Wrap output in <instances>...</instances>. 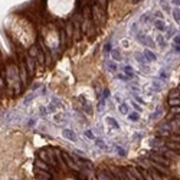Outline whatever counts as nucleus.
<instances>
[{"mask_svg":"<svg viewBox=\"0 0 180 180\" xmlns=\"http://www.w3.org/2000/svg\"><path fill=\"white\" fill-rule=\"evenodd\" d=\"M115 151H117V154L121 156V157H124V156L127 154V151H125V150H124L121 146H115Z\"/></svg>","mask_w":180,"mask_h":180,"instance_id":"nucleus-21","label":"nucleus"},{"mask_svg":"<svg viewBox=\"0 0 180 180\" xmlns=\"http://www.w3.org/2000/svg\"><path fill=\"white\" fill-rule=\"evenodd\" d=\"M98 179L99 180H113V176H111V173H108L107 170H99Z\"/></svg>","mask_w":180,"mask_h":180,"instance_id":"nucleus-9","label":"nucleus"},{"mask_svg":"<svg viewBox=\"0 0 180 180\" xmlns=\"http://www.w3.org/2000/svg\"><path fill=\"white\" fill-rule=\"evenodd\" d=\"M105 120H107V123L110 124L113 128H115V130H120V124H118V121L115 120L114 117H107Z\"/></svg>","mask_w":180,"mask_h":180,"instance_id":"nucleus-10","label":"nucleus"},{"mask_svg":"<svg viewBox=\"0 0 180 180\" xmlns=\"http://www.w3.org/2000/svg\"><path fill=\"white\" fill-rule=\"evenodd\" d=\"M172 4H173V6H176V7H179V6H180V0H172Z\"/></svg>","mask_w":180,"mask_h":180,"instance_id":"nucleus-27","label":"nucleus"},{"mask_svg":"<svg viewBox=\"0 0 180 180\" xmlns=\"http://www.w3.org/2000/svg\"><path fill=\"white\" fill-rule=\"evenodd\" d=\"M131 104H133V107H134L136 110H139V111H141V108H140V107H139V104H137L136 101H131Z\"/></svg>","mask_w":180,"mask_h":180,"instance_id":"nucleus-26","label":"nucleus"},{"mask_svg":"<svg viewBox=\"0 0 180 180\" xmlns=\"http://www.w3.org/2000/svg\"><path fill=\"white\" fill-rule=\"evenodd\" d=\"M94 141H95V144H97V146H98L101 150H105V151H108V150H110V148H108V146L104 143V140H101L99 137H95V140H94Z\"/></svg>","mask_w":180,"mask_h":180,"instance_id":"nucleus-11","label":"nucleus"},{"mask_svg":"<svg viewBox=\"0 0 180 180\" xmlns=\"http://www.w3.org/2000/svg\"><path fill=\"white\" fill-rule=\"evenodd\" d=\"M140 137H141V134H134V140H140Z\"/></svg>","mask_w":180,"mask_h":180,"instance_id":"nucleus-28","label":"nucleus"},{"mask_svg":"<svg viewBox=\"0 0 180 180\" xmlns=\"http://www.w3.org/2000/svg\"><path fill=\"white\" fill-rule=\"evenodd\" d=\"M164 146L169 148V150H173L174 153H180V143L177 141H173V140H169L164 143Z\"/></svg>","mask_w":180,"mask_h":180,"instance_id":"nucleus-5","label":"nucleus"},{"mask_svg":"<svg viewBox=\"0 0 180 180\" xmlns=\"http://www.w3.org/2000/svg\"><path fill=\"white\" fill-rule=\"evenodd\" d=\"M143 55H144V58H146L147 62H156V61H157V55L150 49H146L144 52H143Z\"/></svg>","mask_w":180,"mask_h":180,"instance_id":"nucleus-8","label":"nucleus"},{"mask_svg":"<svg viewBox=\"0 0 180 180\" xmlns=\"http://www.w3.org/2000/svg\"><path fill=\"white\" fill-rule=\"evenodd\" d=\"M85 136H87V137H88V139L90 140H92V141H94V140H95V136H94V134H92V131H85Z\"/></svg>","mask_w":180,"mask_h":180,"instance_id":"nucleus-25","label":"nucleus"},{"mask_svg":"<svg viewBox=\"0 0 180 180\" xmlns=\"http://www.w3.org/2000/svg\"><path fill=\"white\" fill-rule=\"evenodd\" d=\"M148 146L153 148V150H156V148H160L164 146V141L161 139H157V137H154V139H151L150 141H148Z\"/></svg>","mask_w":180,"mask_h":180,"instance_id":"nucleus-7","label":"nucleus"},{"mask_svg":"<svg viewBox=\"0 0 180 180\" xmlns=\"http://www.w3.org/2000/svg\"><path fill=\"white\" fill-rule=\"evenodd\" d=\"M95 3H97V4H99L101 7L107 9V4H108V0H95Z\"/></svg>","mask_w":180,"mask_h":180,"instance_id":"nucleus-23","label":"nucleus"},{"mask_svg":"<svg viewBox=\"0 0 180 180\" xmlns=\"http://www.w3.org/2000/svg\"><path fill=\"white\" fill-rule=\"evenodd\" d=\"M91 15H92V22L95 23L97 26H102L105 25V9L101 7L99 4L97 3H94L92 4V12H91Z\"/></svg>","mask_w":180,"mask_h":180,"instance_id":"nucleus-1","label":"nucleus"},{"mask_svg":"<svg viewBox=\"0 0 180 180\" xmlns=\"http://www.w3.org/2000/svg\"><path fill=\"white\" fill-rule=\"evenodd\" d=\"M23 59H25V64H26V68H27V74H29V78H32L35 75V58H32L30 55H27L25 52L23 55Z\"/></svg>","mask_w":180,"mask_h":180,"instance_id":"nucleus-3","label":"nucleus"},{"mask_svg":"<svg viewBox=\"0 0 180 180\" xmlns=\"http://www.w3.org/2000/svg\"><path fill=\"white\" fill-rule=\"evenodd\" d=\"M156 45H160V48H164L166 46V38H163L161 35H159L157 39H156Z\"/></svg>","mask_w":180,"mask_h":180,"instance_id":"nucleus-18","label":"nucleus"},{"mask_svg":"<svg viewBox=\"0 0 180 180\" xmlns=\"http://www.w3.org/2000/svg\"><path fill=\"white\" fill-rule=\"evenodd\" d=\"M111 56H113V59H114V61H118V62L123 59V56H121V52H120V49H118V48H115V49L111 50Z\"/></svg>","mask_w":180,"mask_h":180,"instance_id":"nucleus-12","label":"nucleus"},{"mask_svg":"<svg viewBox=\"0 0 180 180\" xmlns=\"http://www.w3.org/2000/svg\"><path fill=\"white\" fill-rule=\"evenodd\" d=\"M118 110H120V113H123L124 115L128 114V105L124 102V101H120V105H118Z\"/></svg>","mask_w":180,"mask_h":180,"instance_id":"nucleus-15","label":"nucleus"},{"mask_svg":"<svg viewBox=\"0 0 180 180\" xmlns=\"http://www.w3.org/2000/svg\"><path fill=\"white\" fill-rule=\"evenodd\" d=\"M55 121H56V123H64V121H65V115L56 114L55 115Z\"/></svg>","mask_w":180,"mask_h":180,"instance_id":"nucleus-22","label":"nucleus"},{"mask_svg":"<svg viewBox=\"0 0 180 180\" xmlns=\"http://www.w3.org/2000/svg\"><path fill=\"white\" fill-rule=\"evenodd\" d=\"M62 136H64L66 140L72 141V143H76V140H78V136L75 134V131L72 130V128H65V130L62 131Z\"/></svg>","mask_w":180,"mask_h":180,"instance_id":"nucleus-4","label":"nucleus"},{"mask_svg":"<svg viewBox=\"0 0 180 180\" xmlns=\"http://www.w3.org/2000/svg\"><path fill=\"white\" fill-rule=\"evenodd\" d=\"M123 71H124V74H125V76H127L128 79H131V78L134 76V71H133V68H131L130 65H125L123 68Z\"/></svg>","mask_w":180,"mask_h":180,"instance_id":"nucleus-13","label":"nucleus"},{"mask_svg":"<svg viewBox=\"0 0 180 180\" xmlns=\"http://www.w3.org/2000/svg\"><path fill=\"white\" fill-rule=\"evenodd\" d=\"M136 61H137V62H139L140 65L143 66V65H147V61H146V58H144V55H143V53H136Z\"/></svg>","mask_w":180,"mask_h":180,"instance_id":"nucleus-14","label":"nucleus"},{"mask_svg":"<svg viewBox=\"0 0 180 180\" xmlns=\"http://www.w3.org/2000/svg\"><path fill=\"white\" fill-rule=\"evenodd\" d=\"M169 104H170L172 107L180 105V98H179V97H176V98H169Z\"/></svg>","mask_w":180,"mask_h":180,"instance_id":"nucleus-20","label":"nucleus"},{"mask_svg":"<svg viewBox=\"0 0 180 180\" xmlns=\"http://www.w3.org/2000/svg\"><path fill=\"white\" fill-rule=\"evenodd\" d=\"M147 157L151 160V161H154V163H159V164H163V166H169V159H166L164 156L159 154V153H156L154 150L153 151H148L147 153Z\"/></svg>","mask_w":180,"mask_h":180,"instance_id":"nucleus-2","label":"nucleus"},{"mask_svg":"<svg viewBox=\"0 0 180 180\" xmlns=\"http://www.w3.org/2000/svg\"><path fill=\"white\" fill-rule=\"evenodd\" d=\"M38 50H39V48H38V45L35 43V45H32V46L29 48V52H27V55H30L32 58H36V55H38Z\"/></svg>","mask_w":180,"mask_h":180,"instance_id":"nucleus-16","label":"nucleus"},{"mask_svg":"<svg viewBox=\"0 0 180 180\" xmlns=\"http://www.w3.org/2000/svg\"><path fill=\"white\" fill-rule=\"evenodd\" d=\"M173 17H174V20L180 23V7H176L173 10Z\"/></svg>","mask_w":180,"mask_h":180,"instance_id":"nucleus-19","label":"nucleus"},{"mask_svg":"<svg viewBox=\"0 0 180 180\" xmlns=\"http://www.w3.org/2000/svg\"><path fill=\"white\" fill-rule=\"evenodd\" d=\"M154 27L157 32H166L167 30V25L163 19H156L154 20Z\"/></svg>","mask_w":180,"mask_h":180,"instance_id":"nucleus-6","label":"nucleus"},{"mask_svg":"<svg viewBox=\"0 0 180 180\" xmlns=\"http://www.w3.org/2000/svg\"><path fill=\"white\" fill-rule=\"evenodd\" d=\"M172 114H173V115L180 114V105H177V107H172Z\"/></svg>","mask_w":180,"mask_h":180,"instance_id":"nucleus-24","label":"nucleus"},{"mask_svg":"<svg viewBox=\"0 0 180 180\" xmlns=\"http://www.w3.org/2000/svg\"><path fill=\"white\" fill-rule=\"evenodd\" d=\"M127 117H128V120L133 121V123H137V121L140 120L139 113H136V111H134V113H130V114H127Z\"/></svg>","mask_w":180,"mask_h":180,"instance_id":"nucleus-17","label":"nucleus"}]
</instances>
